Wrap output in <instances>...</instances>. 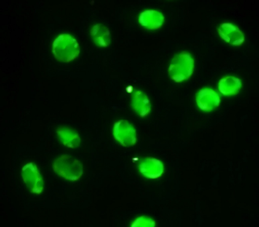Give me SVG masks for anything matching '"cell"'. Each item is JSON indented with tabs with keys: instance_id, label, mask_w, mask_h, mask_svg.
Masks as SVG:
<instances>
[{
	"instance_id": "obj_5",
	"label": "cell",
	"mask_w": 259,
	"mask_h": 227,
	"mask_svg": "<svg viewBox=\"0 0 259 227\" xmlns=\"http://www.w3.org/2000/svg\"><path fill=\"white\" fill-rule=\"evenodd\" d=\"M113 134L116 142L124 148H131L137 144V129L126 120H119L115 123Z\"/></svg>"
},
{
	"instance_id": "obj_2",
	"label": "cell",
	"mask_w": 259,
	"mask_h": 227,
	"mask_svg": "<svg viewBox=\"0 0 259 227\" xmlns=\"http://www.w3.org/2000/svg\"><path fill=\"white\" fill-rule=\"evenodd\" d=\"M195 62L188 52H182L174 57L169 65L168 74L177 83L183 82L191 77L194 71Z\"/></svg>"
},
{
	"instance_id": "obj_3",
	"label": "cell",
	"mask_w": 259,
	"mask_h": 227,
	"mask_svg": "<svg viewBox=\"0 0 259 227\" xmlns=\"http://www.w3.org/2000/svg\"><path fill=\"white\" fill-rule=\"evenodd\" d=\"M52 167L59 176L70 181H77L84 173L82 164L68 155H62L57 158L53 163Z\"/></svg>"
},
{
	"instance_id": "obj_14",
	"label": "cell",
	"mask_w": 259,
	"mask_h": 227,
	"mask_svg": "<svg viewBox=\"0 0 259 227\" xmlns=\"http://www.w3.org/2000/svg\"><path fill=\"white\" fill-rule=\"evenodd\" d=\"M156 221L150 217L141 216L134 220L131 226L132 227H154Z\"/></svg>"
},
{
	"instance_id": "obj_1",
	"label": "cell",
	"mask_w": 259,
	"mask_h": 227,
	"mask_svg": "<svg viewBox=\"0 0 259 227\" xmlns=\"http://www.w3.org/2000/svg\"><path fill=\"white\" fill-rule=\"evenodd\" d=\"M52 53L56 60L69 63L78 58L80 47L77 40L68 33L59 35L52 44Z\"/></svg>"
},
{
	"instance_id": "obj_11",
	"label": "cell",
	"mask_w": 259,
	"mask_h": 227,
	"mask_svg": "<svg viewBox=\"0 0 259 227\" xmlns=\"http://www.w3.org/2000/svg\"><path fill=\"white\" fill-rule=\"evenodd\" d=\"M91 36L95 44L100 48L108 47L111 41L109 29L102 24H96L92 27Z\"/></svg>"
},
{
	"instance_id": "obj_4",
	"label": "cell",
	"mask_w": 259,
	"mask_h": 227,
	"mask_svg": "<svg viewBox=\"0 0 259 227\" xmlns=\"http://www.w3.org/2000/svg\"><path fill=\"white\" fill-rule=\"evenodd\" d=\"M22 178L30 193L40 195L44 191V180L36 164L29 162L22 169Z\"/></svg>"
},
{
	"instance_id": "obj_12",
	"label": "cell",
	"mask_w": 259,
	"mask_h": 227,
	"mask_svg": "<svg viewBox=\"0 0 259 227\" xmlns=\"http://www.w3.org/2000/svg\"><path fill=\"white\" fill-rule=\"evenodd\" d=\"M57 134L61 143L67 148H77L81 144V138L78 132L68 127H59L57 129Z\"/></svg>"
},
{
	"instance_id": "obj_7",
	"label": "cell",
	"mask_w": 259,
	"mask_h": 227,
	"mask_svg": "<svg viewBox=\"0 0 259 227\" xmlns=\"http://www.w3.org/2000/svg\"><path fill=\"white\" fill-rule=\"evenodd\" d=\"M221 99L219 94L213 89L203 88L200 89L196 96V104L200 110L204 112L212 111L220 106Z\"/></svg>"
},
{
	"instance_id": "obj_8",
	"label": "cell",
	"mask_w": 259,
	"mask_h": 227,
	"mask_svg": "<svg viewBox=\"0 0 259 227\" xmlns=\"http://www.w3.org/2000/svg\"><path fill=\"white\" fill-rule=\"evenodd\" d=\"M139 170L144 177L150 179L159 178L164 174L163 163L157 158H144L139 164Z\"/></svg>"
},
{
	"instance_id": "obj_9",
	"label": "cell",
	"mask_w": 259,
	"mask_h": 227,
	"mask_svg": "<svg viewBox=\"0 0 259 227\" xmlns=\"http://www.w3.org/2000/svg\"><path fill=\"white\" fill-rule=\"evenodd\" d=\"M131 106L134 111L140 118L149 116L152 110L151 102L145 93L142 90H136L132 95Z\"/></svg>"
},
{
	"instance_id": "obj_10",
	"label": "cell",
	"mask_w": 259,
	"mask_h": 227,
	"mask_svg": "<svg viewBox=\"0 0 259 227\" xmlns=\"http://www.w3.org/2000/svg\"><path fill=\"white\" fill-rule=\"evenodd\" d=\"M141 26L145 29L156 30L164 25V17L162 13L156 10H146L141 13L139 17Z\"/></svg>"
},
{
	"instance_id": "obj_6",
	"label": "cell",
	"mask_w": 259,
	"mask_h": 227,
	"mask_svg": "<svg viewBox=\"0 0 259 227\" xmlns=\"http://www.w3.org/2000/svg\"><path fill=\"white\" fill-rule=\"evenodd\" d=\"M218 33L220 37L230 46H240L245 41L244 33L237 26L229 22L220 25Z\"/></svg>"
},
{
	"instance_id": "obj_13",
	"label": "cell",
	"mask_w": 259,
	"mask_h": 227,
	"mask_svg": "<svg viewBox=\"0 0 259 227\" xmlns=\"http://www.w3.org/2000/svg\"><path fill=\"white\" fill-rule=\"evenodd\" d=\"M242 87V82L239 78L233 76H225L219 82L221 94L227 97L236 95Z\"/></svg>"
}]
</instances>
